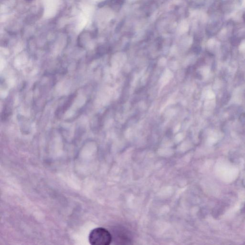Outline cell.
I'll list each match as a JSON object with an SVG mask.
<instances>
[{
  "label": "cell",
  "mask_w": 245,
  "mask_h": 245,
  "mask_svg": "<svg viewBox=\"0 0 245 245\" xmlns=\"http://www.w3.org/2000/svg\"><path fill=\"white\" fill-rule=\"evenodd\" d=\"M74 98H75V96H74V95H72V96L69 97V98L68 99L67 102L65 103L64 106H63L62 107H61L60 109L58 110V113H57V114H63V113L69 108V106H71L72 100L74 99Z\"/></svg>",
  "instance_id": "2"
},
{
  "label": "cell",
  "mask_w": 245,
  "mask_h": 245,
  "mask_svg": "<svg viewBox=\"0 0 245 245\" xmlns=\"http://www.w3.org/2000/svg\"><path fill=\"white\" fill-rule=\"evenodd\" d=\"M89 241L92 245H109L112 241V235L106 228L97 227L90 232Z\"/></svg>",
  "instance_id": "1"
}]
</instances>
